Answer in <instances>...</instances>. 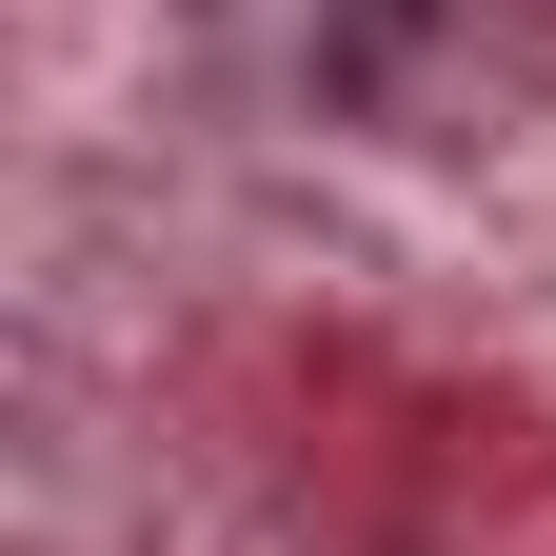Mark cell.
Wrapping results in <instances>:
<instances>
[{"instance_id": "obj_1", "label": "cell", "mask_w": 556, "mask_h": 556, "mask_svg": "<svg viewBox=\"0 0 556 556\" xmlns=\"http://www.w3.org/2000/svg\"><path fill=\"white\" fill-rule=\"evenodd\" d=\"M417 21H438V0H199L219 80H258L278 119H358L397 60H417Z\"/></svg>"}]
</instances>
